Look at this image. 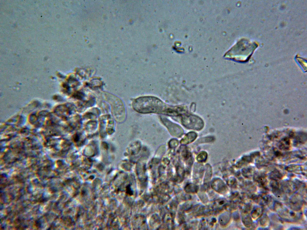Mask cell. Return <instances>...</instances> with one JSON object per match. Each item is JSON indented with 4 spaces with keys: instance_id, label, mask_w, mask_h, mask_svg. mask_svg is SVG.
<instances>
[{
    "instance_id": "11",
    "label": "cell",
    "mask_w": 307,
    "mask_h": 230,
    "mask_svg": "<svg viewBox=\"0 0 307 230\" xmlns=\"http://www.w3.org/2000/svg\"><path fill=\"white\" fill-rule=\"evenodd\" d=\"M200 167L199 166V168H196L195 171V178L196 179L198 180L199 178H201L202 176L203 169L202 168H200Z\"/></svg>"
},
{
    "instance_id": "7",
    "label": "cell",
    "mask_w": 307,
    "mask_h": 230,
    "mask_svg": "<svg viewBox=\"0 0 307 230\" xmlns=\"http://www.w3.org/2000/svg\"><path fill=\"white\" fill-rule=\"evenodd\" d=\"M227 205V201L223 199H220L216 201L213 205V209L216 211H220L224 208Z\"/></svg>"
},
{
    "instance_id": "13",
    "label": "cell",
    "mask_w": 307,
    "mask_h": 230,
    "mask_svg": "<svg viewBox=\"0 0 307 230\" xmlns=\"http://www.w3.org/2000/svg\"><path fill=\"white\" fill-rule=\"evenodd\" d=\"M178 144V140L175 139H172L169 141L168 145L170 148H173L176 147Z\"/></svg>"
},
{
    "instance_id": "5",
    "label": "cell",
    "mask_w": 307,
    "mask_h": 230,
    "mask_svg": "<svg viewBox=\"0 0 307 230\" xmlns=\"http://www.w3.org/2000/svg\"><path fill=\"white\" fill-rule=\"evenodd\" d=\"M141 148V144L139 141L133 142L130 145L128 149L129 154L131 155H137L140 151Z\"/></svg>"
},
{
    "instance_id": "8",
    "label": "cell",
    "mask_w": 307,
    "mask_h": 230,
    "mask_svg": "<svg viewBox=\"0 0 307 230\" xmlns=\"http://www.w3.org/2000/svg\"><path fill=\"white\" fill-rule=\"evenodd\" d=\"M230 218V214L228 212H225L222 214L219 217L220 223L222 226L226 225L229 223Z\"/></svg>"
},
{
    "instance_id": "12",
    "label": "cell",
    "mask_w": 307,
    "mask_h": 230,
    "mask_svg": "<svg viewBox=\"0 0 307 230\" xmlns=\"http://www.w3.org/2000/svg\"><path fill=\"white\" fill-rule=\"evenodd\" d=\"M207 153L204 152L200 153L197 156V159L200 162H202L206 160L207 158Z\"/></svg>"
},
{
    "instance_id": "4",
    "label": "cell",
    "mask_w": 307,
    "mask_h": 230,
    "mask_svg": "<svg viewBox=\"0 0 307 230\" xmlns=\"http://www.w3.org/2000/svg\"><path fill=\"white\" fill-rule=\"evenodd\" d=\"M212 188L215 191L221 193H225L228 190V188L221 179L219 178H215L213 179L211 183Z\"/></svg>"
},
{
    "instance_id": "1",
    "label": "cell",
    "mask_w": 307,
    "mask_h": 230,
    "mask_svg": "<svg viewBox=\"0 0 307 230\" xmlns=\"http://www.w3.org/2000/svg\"><path fill=\"white\" fill-rule=\"evenodd\" d=\"M133 107L136 111L142 114L156 113L166 115L169 106L156 97L143 96L135 99Z\"/></svg>"
},
{
    "instance_id": "9",
    "label": "cell",
    "mask_w": 307,
    "mask_h": 230,
    "mask_svg": "<svg viewBox=\"0 0 307 230\" xmlns=\"http://www.w3.org/2000/svg\"><path fill=\"white\" fill-rule=\"evenodd\" d=\"M198 186L194 184H189L186 187V191L189 193H194L198 190Z\"/></svg>"
},
{
    "instance_id": "10",
    "label": "cell",
    "mask_w": 307,
    "mask_h": 230,
    "mask_svg": "<svg viewBox=\"0 0 307 230\" xmlns=\"http://www.w3.org/2000/svg\"><path fill=\"white\" fill-rule=\"evenodd\" d=\"M212 170L210 166L209 165H207L204 179L205 182H208L210 181L212 176Z\"/></svg>"
},
{
    "instance_id": "14",
    "label": "cell",
    "mask_w": 307,
    "mask_h": 230,
    "mask_svg": "<svg viewBox=\"0 0 307 230\" xmlns=\"http://www.w3.org/2000/svg\"><path fill=\"white\" fill-rule=\"evenodd\" d=\"M236 182V180L233 178L230 179L228 181V185L231 187H234L235 186Z\"/></svg>"
},
{
    "instance_id": "2",
    "label": "cell",
    "mask_w": 307,
    "mask_h": 230,
    "mask_svg": "<svg viewBox=\"0 0 307 230\" xmlns=\"http://www.w3.org/2000/svg\"><path fill=\"white\" fill-rule=\"evenodd\" d=\"M181 122L185 127L196 130L201 129L203 126L202 121L195 116H186L183 117Z\"/></svg>"
},
{
    "instance_id": "3",
    "label": "cell",
    "mask_w": 307,
    "mask_h": 230,
    "mask_svg": "<svg viewBox=\"0 0 307 230\" xmlns=\"http://www.w3.org/2000/svg\"><path fill=\"white\" fill-rule=\"evenodd\" d=\"M161 120L172 136L180 137L183 135V131L179 125L163 117H161Z\"/></svg>"
},
{
    "instance_id": "6",
    "label": "cell",
    "mask_w": 307,
    "mask_h": 230,
    "mask_svg": "<svg viewBox=\"0 0 307 230\" xmlns=\"http://www.w3.org/2000/svg\"><path fill=\"white\" fill-rule=\"evenodd\" d=\"M196 136V134L195 132H189L186 134L181 140L180 143L183 144H187L194 141Z\"/></svg>"
}]
</instances>
